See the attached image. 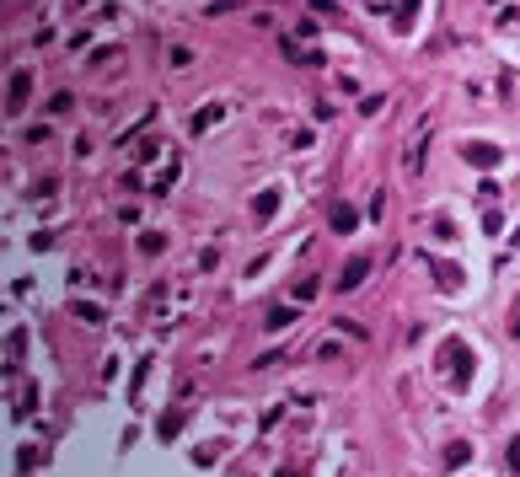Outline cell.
<instances>
[{
	"mask_svg": "<svg viewBox=\"0 0 520 477\" xmlns=\"http://www.w3.org/2000/svg\"><path fill=\"white\" fill-rule=\"evenodd\" d=\"M461 156H467L472 167H499V150H494V145H477V140H472V145H461Z\"/></svg>",
	"mask_w": 520,
	"mask_h": 477,
	"instance_id": "3957f363",
	"label": "cell"
},
{
	"mask_svg": "<svg viewBox=\"0 0 520 477\" xmlns=\"http://www.w3.org/2000/svg\"><path fill=\"white\" fill-rule=\"evenodd\" d=\"M365 274H370V263H365V257H354L349 269H343V274H338V290H354V284H360V279H365Z\"/></svg>",
	"mask_w": 520,
	"mask_h": 477,
	"instance_id": "5b68a950",
	"label": "cell"
},
{
	"mask_svg": "<svg viewBox=\"0 0 520 477\" xmlns=\"http://www.w3.org/2000/svg\"><path fill=\"white\" fill-rule=\"evenodd\" d=\"M220 113H226V108H220V102H204V108L194 113V129H199V135H204L209 123H220Z\"/></svg>",
	"mask_w": 520,
	"mask_h": 477,
	"instance_id": "8992f818",
	"label": "cell"
},
{
	"mask_svg": "<svg viewBox=\"0 0 520 477\" xmlns=\"http://www.w3.org/2000/svg\"><path fill=\"white\" fill-rule=\"evenodd\" d=\"M509 472H520V434L509 440Z\"/></svg>",
	"mask_w": 520,
	"mask_h": 477,
	"instance_id": "7c38bea8",
	"label": "cell"
},
{
	"mask_svg": "<svg viewBox=\"0 0 520 477\" xmlns=\"http://www.w3.org/2000/svg\"><path fill=\"white\" fill-rule=\"evenodd\" d=\"M253 209H258V220H268V215L279 209V198H274V193H258V204H253Z\"/></svg>",
	"mask_w": 520,
	"mask_h": 477,
	"instance_id": "9c48e42d",
	"label": "cell"
},
{
	"mask_svg": "<svg viewBox=\"0 0 520 477\" xmlns=\"http://www.w3.org/2000/svg\"><path fill=\"white\" fill-rule=\"evenodd\" d=\"M354 225H360V215H354V204H333V231H338V236H349Z\"/></svg>",
	"mask_w": 520,
	"mask_h": 477,
	"instance_id": "277c9868",
	"label": "cell"
},
{
	"mask_svg": "<svg viewBox=\"0 0 520 477\" xmlns=\"http://www.w3.org/2000/svg\"><path fill=\"white\" fill-rule=\"evenodd\" d=\"M467 456H472V445H467V440H456V445H450V451H446V466H461V461H467Z\"/></svg>",
	"mask_w": 520,
	"mask_h": 477,
	"instance_id": "ba28073f",
	"label": "cell"
},
{
	"mask_svg": "<svg viewBox=\"0 0 520 477\" xmlns=\"http://www.w3.org/2000/svg\"><path fill=\"white\" fill-rule=\"evenodd\" d=\"M446 354H450V386H456V392H461V386H472V349L461 338H450Z\"/></svg>",
	"mask_w": 520,
	"mask_h": 477,
	"instance_id": "6da1fadb",
	"label": "cell"
},
{
	"mask_svg": "<svg viewBox=\"0 0 520 477\" xmlns=\"http://www.w3.org/2000/svg\"><path fill=\"white\" fill-rule=\"evenodd\" d=\"M6 86H11V91H6V108H11V113H16V108H27V86H33V75H27V70H16Z\"/></svg>",
	"mask_w": 520,
	"mask_h": 477,
	"instance_id": "7a4b0ae2",
	"label": "cell"
},
{
	"mask_svg": "<svg viewBox=\"0 0 520 477\" xmlns=\"http://www.w3.org/2000/svg\"><path fill=\"white\" fill-rule=\"evenodd\" d=\"M177 424H182V413H177V408H172V413L161 418V429H156V434H161V440H177Z\"/></svg>",
	"mask_w": 520,
	"mask_h": 477,
	"instance_id": "52a82bcc",
	"label": "cell"
},
{
	"mask_svg": "<svg viewBox=\"0 0 520 477\" xmlns=\"http://www.w3.org/2000/svg\"><path fill=\"white\" fill-rule=\"evenodd\" d=\"M509 332H515V338H520V306L509 311Z\"/></svg>",
	"mask_w": 520,
	"mask_h": 477,
	"instance_id": "4fadbf2b",
	"label": "cell"
},
{
	"mask_svg": "<svg viewBox=\"0 0 520 477\" xmlns=\"http://www.w3.org/2000/svg\"><path fill=\"white\" fill-rule=\"evenodd\" d=\"M161 247H167V236H161V231H150V236H140V252H161Z\"/></svg>",
	"mask_w": 520,
	"mask_h": 477,
	"instance_id": "30bf717a",
	"label": "cell"
},
{
	"mask_svg": "<svg viewBox=\"0 0 520 477\" xmlns=\"http://www.w3.org/2000/svg\"><path fill=\"white\" fill-rule=\"evenodd\" d=\"M413 11H419V0H402V11H397V27H413Z\"/></svg>",
	"mask_w": 520,
	"mask_h": 477,
	"instance_id": "8fae6325",
	"label": "cell"
}]
</instances>
